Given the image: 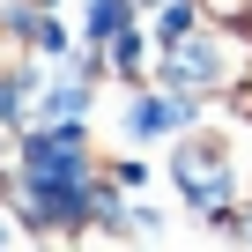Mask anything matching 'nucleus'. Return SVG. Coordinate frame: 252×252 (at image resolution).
Wrapping results in <instances>:
<instances>
[{"label":"nucleus","mask_w":252,"mask_h":252,"mask_svg":"<svg viewBox=\"0 0 252 252\" xmlns=\"http://www.w3.org/2000/svg\"><path fill=\"white\" fill-rule=\"evenodd\" d=\"M178 171H186V186H193V193H200V200H208V208H215V200H222V163H215V156H208V149H193V156H186V163H178Z\"/></svg>","instance_id":"2"},{"label":"nucleus","mask_w":252,"mask_h":252,"mask_svg":"<svg viewBox=\"0 0 252 252\" xmlns=\"http://www.w3.org/2000/svg\"><path fill=\"white\" fill-rule=\"evenodd\" d=\"M74 156H82V149H74L67 134H60V141H37V149H30V178H37L45 193H67V186H74V171H82Z\"/></svg>","instance_id":"1"}]
</instances>
